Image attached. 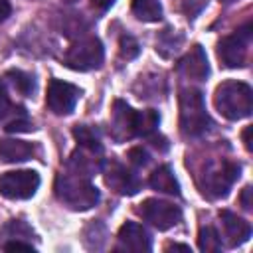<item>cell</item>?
<instances>
[{
  "label": "cell",
  "instance_id": "23",
  "mask_svg": "<svg viewBox=\"0 0 253 253\" xmlns=\"http://www.w3.org/2000/svg\"><path fill=\"white\" fill-rule=\"evenodd\" d=\"M32 128H34V125H32V121H30L24 113L14 115V117L6 123V130H8V132H24V130H32Z\"/></svg>",
  "mask_w": 253,
  "mask_h": 253
},
{
  "label": "cell",
  "instance_id": "29",
  "mask_svg": "<svg viewBox=\"0 0 253 253\" xmlns=\"http://www.w3.org/2000/svg\"><path fill=\"white\" fill-rule=\"evenodd\" d=\"M12 12V6L8 0H0V22H4Z\"/></svg>",
  "mask_w": 253,
  "mask_h": 253
},
{
  "label": "cell",
  "instance_id": "12",
  "mask_svg": "<svg viewBox=\"0 0 253 253\" xmlns=\"http://www.w3.org/2000/svg\"><path fill=\"white\" fill-rule=\"evenodd\" d=\"M117 239H119L117 249H125V251H150L152 247L148 231L136 221L123 223Z\"/></svg>",
  "mask_w": 253,
  "mask_h": 253
},
{
  "label": "cell",
  "instance_id": "2",
  "mask_svg": "<svg viewBox=\"0 0 253 253\" xmlns=\"http://www.w3.org/2000/svg\"><path fill=\"white\" fill-rule=\"evenodd\" d=\"M57 198L71 210L85 211L99 202V190L79 174H59L55 180Z\"/></svg>",
  "mask_w": 253,
  "mask_h": 253
},
{
  "label": "cell",
  "instance_id": "21",
  "mask_svg": "<svg viewBox=\"0 0 253 253\" xmlns=\"http://www.w3.org/2000/svg\"><path fill=\"white\" fill-rule=\"evenodd\" d=\"M198 247H200L202 251H206V253H210V251H219V249H221L219 233H217L213 227H210V225L202 227L200 233H198Z\"/></svg>",
  "mask_w": 253,
  "mask_h": 253
},
{
  "label": "cell",
  "instance_id": "22",
  "mask_svg": "<svg viewBox=\"0 0 253 253\" xmlns=\"http://www.w3.org/2000/svg\"><path fill=\"white\" fill-rule=\"evenodd\" d=\"M8 77H10L12 85H14L22 95H30V93L34 91V81H32V77L26 75L24 71H10Z\"/></svg>",
  "mask_w": 253,
  "mask_h": 253
},
{
  "label": "cell",
  "instance_id": "30",
  "mask_svg": "<svg viewBox=\"0 0 253 253\" xmlns=\"http://www.w3.org/2000/svg\"><path fill=\"white\" fill-rule=\"evenodd\" d=\"M249 196H251V186H245V188H243V194H241V204H243L245 210H251V200H249Z\"/></svg>",
  "mask_w": 253,
  "mask_h": 253
},
{
  "label": "cell",
  "instance_id": "16",
  "mask_svg": "<svg viewBox=\"0 0 253 253\" xmlns=\"http://www.w3.org/2000/svg\"><path fill=\"white\" fill-rule=\"evenodd\" d=\"M148 184H150L152 190L162 192V194H170V196H178L180 194V184H178L174 172L170 170V166H158L150 174Z\"/></svg>",
  "mask_w": 253,
  "mask_h": 253
},
{
  "label": "cell",
  "instance_id": "9",
  "mask_svg": "<svg viewBox=\"0 0 253 253\" xmlns=\"http://www.w3.org/2000/svg\"><path fill=\"white\" fill-rule=\"evenodd\" d=\"M79 99V89L67 81L51 79L47 85L45 103L55 115H69L75 109V103Z\"/></svg>",
  "mask_w": 253,
  "mask_h": 253
},
{
  "label": "cell",
  "instance_id": "6",
  "mask_svg": "<svg viewBox=\"0 0 253 253\" xmlns=\"http://www.w3.org/2000/svg\"><path fill=\"white\" fill-rule=\"evenodd\" d=\"M103 57H105L103 43L97 38H83L67 49L63 61L73 71H91L101 67Z\"/></svg>",
  "mask_w": 253,
  "mask_h": 253
},
{
  "label": "cell",
  "instance_id": "32",
  "mask_svg": "<svg viewBox=\"0 0 253 253\" xmlns=\"http://www.w3.org/2000/svg\"><path fill=\"white\" fill-rule=\"evenodd\" d=\"M243 142H245V148H247V150L253 148V146H251V126H247V128L243 130Z\"/></svg>",
  "mask_w": 253,
  "mask_h": 253
},
{
  "label": "cell",
  "instance_id": "25",
  "mask_svg": "<svg viewBox=\"0 0 253 253\" xmlns=\"http://www.w3.org/2000/svg\"><path fill=\"white\" fill-rule=\"evenodd\" d=\"M136 53H138V43L134 42V38L123 36V38H121V55L126 57V59H130V57H134Z\"/></svg>",
  "mask_w": 253,
  "mask_h": 253
},
{
  "label": "cell",
  "instance_id": "33",
  "mask_svg": "<svg viewBox=\"0 0 253 253\" xmlns=\"http://www.w3.org/2000/svg\"><path fill=\"white\" fill-rule=\"evenodd\" d=\"M219 2H223V4H231V2H235V0H219Z\"/></svg>",
  "mask_w": 253,
  "mask_h": 253
},
{
  "label": "cell",
  "instance_id": "27",
  "mask_svg": "<svg viewBox=\"0 0 253 253\" xmlns=\"http://www.w3.org/2000/svg\"><path fill=\"white\" fill-rule=\"evenodd\" d=\"M128 158H130V162L136 164V166H144V164H148V154H146L142 148H132V150L128 152Z\"/></svg>",
  "mask_w": 253,
  "mask_h": 253
},
{
  "label": "cell",
  "instance_id": "8",
  "mask_svg": "<svg viewBox=\"0 0 253 253\" xmlns=\"http://www.w3.org/2000/svg\"><path fill=\"white\" fill-rule=\"evenodd\" d=\"M138 213L160 231H166V229L178 225V221L182 219V211L178 206H174L166 200H156V198L144 200L138 208Z\"/></svg>",
  "mask_w": 253,
  "mask_h": 253
},
{
  "label": "cell",
  "instance_id": "34",
  "mask_svg": "<svg viewBox=\"0 0 253 253\" xmlns=\"http://www.w3.org/2000/svg\"><path fill=\"white\" fill-rule=\"evenodd\" d=\"M65 2H75V0H65Z\"/></svg>",
  "mask_w": 253,
  "mask_h": 253
},
{
  "label": "cell",
  "instance_id": "10",
  "mask_svg": "<svg viewBox=\"0 0 253 253\" xmlns=\"http://www.w3.org/2000/svg\"><path fill=\"white\" fill-rule=\"evenodd\" d=\"M105 182L111 190H115L121 196H132L138 192L140 182L136 178V174H132L130 170H126L123 164L119 162H109L105 168Z\"/></svg>",
  "mask_w": 253,
  "mask_h": 253
},
{
  "label": "cell",
  "instance_id": "28",
  "mask_svg": "<svg viewBox=\"0 0 253 253\" xmlns=\"http://www.w3.org/2000/svg\"><path fill=\"white\" fill-rule=\"evenodd\" d=\"M4 251H14V249H24V251H34V245L30 241H22V239H14L2 245Z\"/></svg>",
  "mask_w": 253,
  "mask_h": 253
},
{
  "label": "cell",
  "instance_id": "19",
  "mask_svg": "<svg viewBox=\"0 0 253 253\" xmlns=\"http://www.w3.org/2000/svg\"><path fill=\"white\" fill-rule=\"evenodd\" d=\"M158 126V115L152 109L138 111L134 117V132L140 136H154V130Z\"/></svg>",
  "mask_w": 253,
  "mask_h": 253
},
{
  "label": "cell",
  "instance_id": "13",
  "mask_svg": "<svg viewBox=\"0 0 253 253\" xmlns=\"http://www.w3.org/2000/svg\"><path fill=\"white\" fill-rule=\"evenodd\" d=\"M178 69L184 77L188 79H196V81H202L208 77L210 73V65H208V57L204 53V49L200 45H194L178 63Z\"/></svg>",
  "mask_w": 253,
  "mask_h": 253
},
{
  "label": "cell",
  "instance_id": "5",
  "mask_svg": "<svg viewBox=\"0 0 253 253\" xmlns=\"http://www.w3.org/2000/svg\"><path fill=\"white\" fill-rule=\"evenodd\" d=\"M253 32L251 24H245L237 28L233 34L225 36L217 43V55L225 67H243L249 59V47H251Z\"/></svg>",
  "mask_w": 253,
  "mask_h": 253
},
{
  "label": "cell",
  "instance_id": "18",
  "mask_svg": "<svg viewBox=\"0 0 253 253\" xmlns=\"http://www.w3.org/2000/svg\"><path fill=\"white\" fill-rule=\"evenodd\" d=\"M28 237H32V229L22 221V219H10L2 229H0V247L8 241L14 239H22L26 241Z\"/></svg>",
  "mask_w": 253,
  "mask_h": 253
},
{
  "label": "cell",
  "instance_id": "1",
  "mask_svg": "<svg viewBox=\"0 0 253 253\" xmlns=\"http://www.w3.org/2000/svg\"><path fill=\"white\" fill-rule=\"evenodd\" d=\"M213 105L221 117L229 121H241L253 111V89L243 81H223L215 87Z\"/></svg>",
  "mask_w": 253,
  "mask_h": 253
},
{
  "label": "cell",
  "instance_id": "11",
  "mask_svg": "<svg viewBox=\"0 0 253 253\" xmlns=\"http://www.w3.org/2000/svg\"><path fill=\"white\" fill-rule=\"evenodd\" d=\"M134 117L136 111H132L125 101H115L113 113H111V136L117 142L128 140L134 136Z\"/></svg>",
  "mask_w": 253,
  "mask_h": 253
},
{
  "label": "cell",
  "instance_id": "3",
  "mask_svg": "<svg viewBox=\"0 0 253 253\" xmlns=\"http://www.w3.org/2000/svg\"><path fill=\"white\" fill-rule=\"evenodd\" d=\"M211 121L206 113L204 97L200 89L186 87L180 91V128L186 136H202L210 128Z\"/></svg>",
  "mask_w": 253,
  "mask_h": 253
},
{
  "label": "cell",
  "instance_id": "26",
  "mask_svg": "<svg viewBox=\"0 0 253 253\" xmlns=\"http://www.w3.org/2000/svg\"><path fill=\"white\" fill-rule=\"evenodd\" d=\"M204 6H206V0H184V4H182L184 14H186L188 18H196V16L202 12Z\"/></svg>",
  "mask_w": 253,
  "mask_h": 253
},
{
  "label": "cell",
  "instance_id": "7",
  "mask_svg": "<svg viewBox=\"0 0 253 253\" xmlns=\"http://www.w3.org/2000/svg\"><path fill=\"white\" fill-rule=\"evenodd\" d=\"M40 188V176L34 170H14L0 176V194L10 200H28Z\"/></svg>",
  "mask_w": 253,
  "mask_h": 253
},
{
  "label": "cell",
  "instance_id": "20",
  "mask_svg": "<svg viewBox=\"0 0 253 253\" xmlns=\"http://www.w3.org/2000/svg\"><path fill=\"white\" fill-rule=\"evenodd\" d=\"M73 136H75V140L79 142L81 148H87V150H93V152H99V154H101L103 146H101L99 134H97L91 126H87V125H77V126L73 128Z\"/></svg>",
  "mask_w": 253,
  "mask_h": 253
},
{
  "label": "cell",
  "instance_id": "15",
  "mask_svg": "<svg viewBox=\"0 0 253 253\" xmlns=\"http://www.w3.org/2000/svg\"><path fill=\"white\" fill-rule=\"evenodd\" d=\"M32 154H34V146L26 140H18V138L0 140V158L4 162H24L32 158Z\"/></svg>",
  "mask_w": 253,
  "mask_h": 253
},
{
  "label": "cell",
  "instance_id": "17",
  "mask_svg": "<svg viewBox=\"0 0 253 253\" xmlns=\"http://www.w3.org/2000/svg\"><path fill=\"white\" fill-rule=\"evenodd\" d=\"M132 14L142 22H158L162 18L160 0H132Z\"/></svg>",
  "mask_w": 253,
  "mask_h": 253
},
{
  "label": "cell",
  "instance_id": "24",
  "mask_svg": "<svg viewBox=\"0 0 253 253\" xmlns=\"http://www.w3.org/2000/svg\"><path fill=\"white\" fill-rule=\"evenodd\" d=\"M6 117H14V107L10 103V97L6 93V87L0 81V121H6Z\"/></svg>",
  "mask_w": 253,
  "mask_h": 253
},
{
  "label": "cell",
  "instance_id": "14",
  "mask_svg": "<svg viewBox=\"0 0 253 253\" xmlns=\"http://www.w3.org/2000/svg\"><path fill=\"white\" fill-rule=\"evenodd\" d=\"M219 217H221V223H223V229H225L227 243H229L231 247L241 245V243H245V241L249 239V235H251V225H249L243 217H239V215H235L233 211H227V210H223V211L219 213Z\"/></svg>",
  "mask_w": 253,
  "mask_h": 253
},
{
  "label": "cell",
  "instance_id": "31",
  "mask_svg": "<svg viewBox=\"0 0 253 253\" xmlns=\"http://www.w3.org/2000/svg\"><path fill=\"white\" fill-rule=\"evenodd\" d=\"M91 4H93L97 10H109V8L115 4V0H91Z\"/></svg>",
  "mask_w": 253,
  "mask_h": 253
},
{
  "label": "cell",
  "instance_id": "4",
  "mask_svg": "<svg viewBox=\"0 0 253 253\" xmlns=\"http://www.w3.org/2000/svg\"><path fill=\"white\" fill-rule=\"evenodd\" d=\"M239 178V164L231 160H211L206 164L200 188L208 198H223L227 196L233 182Z\"/></svg>",
  "mask_w": 253,
  "mask_h": 253
}]
</instances>
